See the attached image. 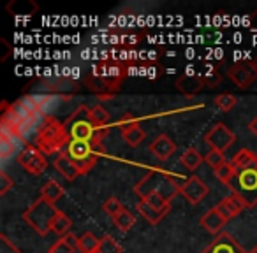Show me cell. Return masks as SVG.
I'll return each mask as SVG.
<instances>
[{"mask_svg": "<svg viewBox=\"0 0 257 253\" xmlns=\"http://www.w3.org/2000/svg\"><path fill=\"white\" fill-rule=\"evenodd\" d=\"M176 88L185 95H196L203 88H206V79H204V76L187 74L176 79Z\"/></svg>", "mask_w": 257, "mask_h": 253, "instance_id": "2e32d148", "label": "cell"}, {"mask_svg": "<svg viewBox=\"0 0 257 253\" xmlns=\"http://www.w3.org/2000/svg\"><path fill=\"white\" fill-rule=\"evenodd\" d=\"M123 207L125 206L120 202V199H118V197H109V199H107L106 202L102 204V211L107 214V216H111V218L116 216V214L120 213Z\"/></svg>", "mask_w": 257, "mask_h": 253, "instance_id": "d6a6232c", "label": "cell"}, {"mask_svg": "<svg viewBox=\"0 0 257 253\" xmlns=\"http://www.w3.org/2000/svg\"><path fill=\"white\" fill-rule=\"evenodd\" d=\"M13 186H15V179L9 178L6 171L0 172V195H6Z\"/></svg>", "mask_w": 257, "mask_h": 253, "instance_id": "d590c367", "label": "cell"}, {"mask_svg": "<svg viewBox=\"0 0 257 253\" xmlns=\"http://www.w3.org/2000/svg\"><path fill=\"white\" fill-rule=\"evenodd\" d=\"M227 76L239 90L250 88V85H253V81L257 79V72H255V67H253L252 60L234 64L232 67H229Z\"/></svg>", "mask_w": 257, "mask_h": 253, "instance_id": "8fae6325", "label": "cell"}, {"mask_svg": "<svg viewBox=\"0 0 257 253\" xmlns=\"http://www.w3.org/2000/svg\"><path fill=\"white\" fill-rule=\"evenodd\" d=\"M90 114H92V120H93V123H95L97 129L99 130H109L107 129V123H109V113H107L100 104L93 106L92 109H90Z\"/></svg>", "mask_w": 257, "mask_h": 253, "instance_id": "484cf974", "label": "cell"}, {"mask_svg": "<svg viewBox=\"0 0 257 253\" xmlns=\"http://www.w3.org/2000/svg\"><path fill=\"white\" fill-rule=\"evenodd\" d=\"M201 253H245L236 239L227 232H220Z\"/></svg>", "mask_w": 257, "mask_h": 253, "instance_id": "4fadbf2b", "label": "cell"}, {"mask_svg": "<svg viewBox=\"0 0 257 253\" xmlns=\"http://www.w3.org/2000/svg\"><path fill=\"white\" fill-rule=\"evenodd\" d=\"M18 164L25 169V172L32 176H39L46 171L48 160L46 155L36 146V144H27L18 153Z\"/></svg>", "mask_w": 257, "mask_h": 253, "instance_id": "9c48e42d", "label": "cell"}, {"mask_svg": "<svg viewBox=\"0 0 257 253\" xmlns=\"http://www.w3.org/2000/svg\"><path fill=\"white\" fill-rule=\"evenodd\" d=\"M113 221H114V225L118 227V230L128 232L131 228L134 227V225H136V216H134V214L131 213L127 207H123V209H121L120 213L113 218Z\"/></svg>", "mask_w": 257, "mask_h": 253, "instance_id": "cb8c5ba5", "label": "cell"}, {"mask_svg": "<svg viewBox=\"0 0 257 253\" xmlns=\"http://www.w3.org/2000/svg\"><path fill=\"white\" fill-rule=\"evenodd\" d=\"M127 76V69L118 60H106L97 64L92 69L90 76L85 79V85L93 93L100 97V100H107L120 90L121 81Z\"/></svg>", "mask_w": 257, "mask_h": 253, "instance_id": "6da1fadb", "label": "cell"}, {"mask_svg": "<svg viewBox=\"0 0 257 253\" xmlns=\"http://www.w3.org/2000/svg\"><path fill=\"white\" fill-rule=\"evenodd\" d=\"M225 155L222 153V151H217V150H210L206 155H204V164L210 165L213 171H217L218 167H222V165L225 164Z\"/></svg>", "mask_w": 257, "mask_h": 253, "instance_id": "4dcf8cb0", "label": "cell"}, {"mask_svg": "<svg viewBox=\"0 0 257 253\" xmlns=\"http://www.w3.org/2000/svg\"><path fill=\"white\" fill-rule=\"evenodd\" d=\"M136 209L140 211L141 216H143L145 220H147L148 223H152V225H157L159 221H161L162 218H164L166 214L169 213V211L155 209V207H152L150 204H147L145 200H140V202L136 204Z\"/></svg>", "mask_w": 257, "mask_h": 253, "instance_id": "7402d4cb", "label": "cell"}, {"mask_svg": "<svg viewBox=\"0 0 257 253\" xmlns=\"http://www.w3.org/2000/svg\"><path fill=\"white\" fill-rule=\"evenodd\" d=\"M95 253H99V251H95Z\"/></svg>", "mask_w": 257, "mask_h": 253, "instance_id": "b9f144b4", "label": "cell"}, {"mask_svg": "<svg viewBox=\"0 0 257 253\" xmlns=\"http://www.w3.org/2000/svg\"><path fill=\"white\" fill-rule=\"evenodd\" d=\"M252 64H253V67H255V72H257V55H255V57H253Z\"/></svg>", "mask_w": 257, "mask_h": 253, "instance_id": "f35d334b", "label": "cell"}, {"mask_svg": "<svg viewBox=\"0 0 257 253\" xmlns=\"http://www.w3.org/2000/svg\"><path fill=\"white\" fill-rule=\"evenodd\" d=\"M74 253H81V251H79V249H76V251Z\"/></svg>", "mask_w": 257, "mask_h": 253, "instance_id": "ab89813d", "label": "cell"}, {"mask_svg": "<svg viewBox=\"0 0 257 253\" xmlns=\"http://www.w3.org/2000/svg\"><path fill=\"white\" fill-rule=\"evenodd\" d=\"M120 134H121L123 143L131 148H138L145 141V137H147V132L143 130L141 123L134 125V127H128V129H121Z\"/></svg>", "mask_w": 257, "mask_h": 253, "instance_id": "ffe728a7", "label": "cell"}, {"mask_svg": "<svg viewBox=\"0 0 257 253\" xmlns=\"http://www.w3.org/2000/svg\"><path fill=\"white\" fill-rule=\"evenodd\" d=\"M180 162H182V165L187 169V171L194 172L196 169H199V165L204 162V157L196 150V148H187V150L182 153V157H180Z\"/></svg>", "mask_w": 257, "mask_h": 253, "instance_id": "603a6c76", "label": "cell"}, {"mask_svg": "<svg viewBox=\"0 0 257 253\" xmlns=\"http://www.w3.org/2000/svg\"><path fill=\"white\" fill-rule=\"evenodd\" d=\"M100 239L93 232H85L79 235V251L81 253H95L99 249Z\"/></svg>", "mask_w": 257, "mask_h": 253, "instance_id": "d4e9b609", "label": "cell"}, {"mask_svg": "<svg viewBox=\"0 0 257 253\" xmlns=\"http://www.w3.org/2000/svg\"><path fill=\"white\" fill-rule=\"evenodd\" d=\"M18 150V141L11 139L9 136H4V134H0V157L8 160L9 157L16 153Z\"/></svg>", "mask_w": 257, "mask_h": 253, "instance_id": "83f0119b", "label": "cell"}, {"mask_svg": "<svg viewBox=\"0 0 257 253\" xmlns=\"http://www.w3.org/2000/svg\"><path fill=\"white\" fill-rule=\"evenodd\" d=\"M76 249L72 248V246H69L67 242H65V239H58L55 244H51V248L48 249V253H74Z\"/></svg>", "mask_w": 257, "mask_h": 253, "instance_id": "836d02e7", "label": "cell"}, {"mask_svg": "<svg viewBox=\"0 0 257 253\" xmlns=\"http://www.w3.org/2000/svg\"><path fill=\"white\" fill-rule=\"evenodd\" d=\"M58 213H60V209L55 204L39 197L32 206L23 211V220L39 235H46L48 232L53 230V221L58 216Z\"/></svg>", "mask_w": 257, "mask_h": 253, "instance_id": "8992f818", "label": "cell"}, {"mask_svg": "<svg viewBox=\"0 0 257 253\" xmlns=\"http://www.w3.org/2000/svg\"><path fill=\"white\" fill-rule=\"evenodd\" d=\"M64 195H65L64 186L55 181V179H48L43 188H41V197L46 199L48 202H51V204H57Z\"/></svg>", "mask_w": 257, "mask_h": 253, "instance_id": "44dd1931", "label": "cell"}, {"mask_svg": "<svg viewBox=\"0 0 257 253\" xmlns=\"http://www.w3.org/2000/svg\"><path fill=\"white\" fill-rule=\"evenodd\" d=\"M71 227H72L71 218H69L64 211H60V213H58V216L55 218V221H53V232L57 235H62V237H64V235L69 234Z\"/></svg>", "mask_w": 257, "mask_h": 253, "instance_id": "f1b7e54d", "label": "cell"}, {"mask_svg": "<svg viewBox=\"0 0 257 253\" xmlns=\"http://www.w3.org/2000/svg\"><path fill=\"white\" fill-rule=\"evenodd\" d=\"M71 139L67 136V130L64 127V121H58L55 116L46 114L43 118V123L39 125L36 134V144L44 155H53L58 153L60 155L64 151V148L69 146Z\"/></svg>", "mask_w": 257, "mask_h": 253, "instance_id": "3957f363", "label": "cell"}, {"mask_svg": "<svg viewBox=\"0 0 257 253\" xmlns=\"http://www.w3.org/2000/svg\"><path fill=\"white\" fill-rule=\"evenodd\" d=\"M0 253H22L18 246H15L6 234H0Z\"/></svg>", "mask_w": 257, "mask_h": 253, "instance_id": "e575fe53", "label": "cell"}, {"mask_svg": "<svg viewBox=\"0 0 257 253\" xmlns=\"http://www.w3.org/2000/svg\"><path fill=\"white\" fill-rule=\"evenodd\" d=\"M185 179H180L176 174H169V172L162 171H152L147 172V176L140 179L134 186V193L140 197V200H145L150 195H164L168 200H173V197L178 195L182 185Z\"/></svg>", "mask_w": 257, "mask_h": 253, "instance_id": "7a4b0ae2", "label": "cell"}, {"mask_svg": "<svg viewBox=\"0 0 257 253\" xmlns=\"http://www.w3.org/2000/svg\"><path fill=\"white\" fill-rule=\"evenodd\" d=\"M236 136L225 123H215L206 134H204V143L210 146V150H217L224 153L225 150L234 144Z\"/></svg>", "mask_w": 257, "mask_h": 253, "instance_id": "30bf717a", "label": "cell"}, {"mask_svg": "<svg viewBox=\"0 0 257 253\" xmlns=\"http://www.w3.org/2000/svg\"><path fill=\"white\" fill-rule=\"evenodd\" d=\"M148 150H150V153L154 155L157 160L166 162L168 158H171L173 155H175L176 143L168 136V134H161V136H157L154 141H152Z\"/></svg>", "mask_w": 257, "mask_h": 253, "instance_id": "5bb4252c", "label": "cell"}, {"mask_svg": "<svg viewBox=\"0 0 257 253\" xmlns=\"http://www.w3.org/2000/svg\"><path fill=\"white\" fill-rule=\"evenodd\" d=\"M215 106L218 107L220 111H224V113H227V111H231L232 107L236 106V97L232 95V93H222V95H217L215 97Z\"/></svg>", "mask_w": 257, "mask_h": 253, "instance_id": "1f68e13d", "label": "cell"}, {"mask_svg": "<svg viewBox=\"0 0 257 253\" xmlns=\"http://www.w3.org/2000/svg\"><path fill=\"white\" fill-rule=\"evenodd\" d=\"M67 155L74 165L78 167L79 174H86L97 164L100 155L106 153L102 139L92 141H71L67 146Z\"/></svg>", "mask_w": 257, "mask_h": 253, "instance_id": "5b68a950", "label": "cell"}, {"mask_svg": "<svg viewBox=\"0 0 257 253\" xmlns=\"http://www.w3.org/2000/svg\"><path fill=\"white\" fill-rule=\"evenodd\" d=\"M2 107H4V114H2V116L15 121L25 134H29L30 130H32V127L39 121V118H41V114L30 111L22 100H18V102H15V104L4 102Z\"/></svg>", "mask_w": 257, "mask_h": 253, "instance_id": "ba28073f", "label": "cell"}, {"mask_svg": "<svg viewBox=\"0 0 257 253\" xmlns=\"http://www.w3.org/2000/svg\"><path fill=\"white\" fill-rule=\"evenodd\" d=\"M215 209L220 213V216L224 218L225 221H229L231 218H234V216H238L241 211H245L246 207H245V204L241 202V199L239 197H236V195H229V197H225V199H222L220 202L215 206Z\"/></svg>", "mask_w": 257, "mask_h": 253, "instance_id": "9a60e30c", "label": "cell"}, {"mask_svg": "<svg viewBox=\"0 0 257 253\" xmlns=\"http://www.w3.org/2000/svg\"><path fill=\"white\" fill-rule=\"evenodd\" d=\"M213 172H215V178H217L220 183H224L225 186L231 185V181L234 179V176L238 174V171H236L234 165H232L231 162H225L222 167H218L217 171H213Z\"/></svg>", "mask_w": 257, "mask_h": 253, "instance_id": "4316f807", "label": "cell"}, {"mask_svg": "<svg viewBox=\"0 0 257 253\" xmlns=\"http://www.w3.org/2000/svg\"><path fill=\"white\" fill-rule=\"evenodd\" d=\"M232 195L239 197L246 209L257 206V167L239 171L227 186Z\"/></svg>", "mask_w": 257, "mask_h": 253, "instance_id": "52a82bcc", "label": "cell"}, {"mask_svg": "<svg viewBox=\"0 0 257 253\" xmlns=\"http://www.w3.org/2000/svg\"><path fill=\"white\" fill-rule=\"evenodd\" d=\"M183 197L189 200L190 204H199L204 197L208 195V185L197 176H190L183 181L182 190H180Z\"/></svg>", "mask_w": 257, "mask_h": 253, "instance_id": "7c38bea8", "label": "cell"}, {"mask_svg": "<svg viewBox=\"0 0 257 253\" xmlns=\"http://www.w3.org/2000/svg\"><path fill=\"white\" fill-rule=\"evenodd\" d=\"M92 107L79 106L67 120L64 121V127L67 130V136L71 141H92V139H102L107 136L109 130H99L95 127L90 114Z\"/></svg>", "mask_w": 257, "mask_h": 253, "instance_id": "277c9868", "label": "cell"}, {"mask_svg": "<svg viewBox=\"0 0 257 253\" xmlns=\"http://www.w3.org/2000/svg\"><path fill=\"white\" fill-rule=\"evenodd\" d=\"M199 223L203 225V228L206 232H210V234H213V235H218L222 232V228H224V225L227 223V221L224 220V218L220 216V213H218L217 209H210V211H206V213L201 216V220H199Z\"/></svg>", "mask_w": 257, "mask_h": 253, "instance_id": "e0dca14e", "label": "cell"}, {"mask_svg": "<svg viewBox=\"0 0 257 253\" xmlns=\"http://www.w3.org/2000/svg\"><path fill=\"white\" fill-rule=\"evenodd\" d=\"M231 164L234 165L236 171H245V169H252V167H257V155L253 153V151L246 150V148H243V150H239L238 153L232 157Z\"/></svg>", "mask_w": 257, "mask_h": 253, "instance_id": "d6986e66", "label": "cell"}, {"mask_svg": "<svg viewBox=\"0 0 257 253\" xmlns=\"http://www.w3.org/2000/svg\"><path fill=\"white\" fill-rule=\"evenodd\" d=\"M204 79H206V88H215V86H218L220 76H218L217 72H210V74L204 76Z\"/></svg>", "mask_w": 257, "mask_h": 253, "instance_id": "8d00e7d4", "label": "cell"}, {"mask_svg": "<svg viewBox=\"0 0 257 253\" xmlns=\"http://www.w3.org/2000/svg\"><path fill=\"white\" fill-rule=\"evenodd\" d=\"M248 130H250V132L253 134V136H257V116L253 118V120H252V121H250V123H248Z\"/></svg>", "mask_w": 257, "mask_h": 253, "instance_id": "74e56055", "label": "cell"}, {"mask_svg": "<svg viewBox=\"0 0 257 253\" xmlns=\"http://www.w3.org/2000/svg\"><path fill=\"white\" fill-rule=\"evenodd\" d=\"M250 253H257V251H255V249H253V251H250Z\"/></svg>", "mask_w": 257, "mask_h": 253, "instance_id": "60d3db41", "label": "cell"}, {"mask_svg": "<svg viewBox=\"0 0 257 253\" xmlns=\"http://www.w3.org/2000/svg\"><path fill=\"white\" fill-rule=\"evenodd\" d=\"M99 253H123V248L118 244L116 241L113 239V235L106 234L100 237V242H99Z\"/></svg>", "mask_w": 257, "mask_h": 253, "instance_id": "f546056e", "label": "cell"}, {"mask_svg": "<svg viewBox=\"0 0 257 253\" xmlns=\"http://www.w3.org/2000/svg\"><path fill=\"white\" fill-rule=\"evenodd\" d=\"M53 165H55V169H57V171L60 172V174L64 176L65 179H69V181H74V179L79 176L78 167H76L74 162L69 158L67 151H62V153L58 155L57 158H55Z\"/></svg>", "mask_w": 257, "mask_h": 253, "instance_id": "ac0fdd59", "label": "cell"}]
</instances>
